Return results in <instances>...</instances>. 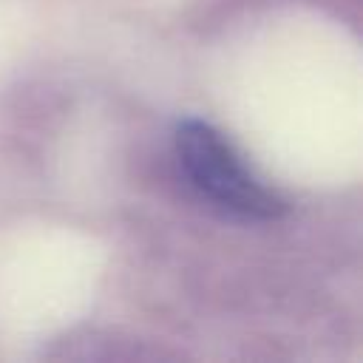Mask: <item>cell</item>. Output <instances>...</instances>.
<instances>
[{
    "mask_svg": "<svg viewBox=\"0 0 363 363\" xmlns=\"http://www.w3.org/2000/svg\"><path fill=\"white\" fill-rule=\"evenodd\" d=\"M176 156L190 184L221 210L241 218H278L284 201L241 162L230 139L201 119H184L176 130Z\"/></svg>",
    "mask_w": 363,
    "mask_h": 363,
    "instance_id": "1",
    "label": "cell"
}]
</instances>
